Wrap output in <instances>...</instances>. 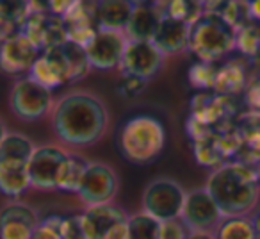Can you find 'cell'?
<instances>
[{
	"instance_id": "obj_27",
	"label": "cell",
	"mask_w": 260,
	"mask_h": 239,
	"mask_svg": "<svg viewBox=\"0 0 260 239\" xmlns=\"http://www.w3.org/2000/svg\"><path fill=\"white\" fill-rule=\"evenodd\" d=\"M194 157L198 161V164L207 168H219L223 166V161L226 159L223 152V146L219 141V132H214L212 136L202 139V141L194 143Z\"/></svg>"
},
{
	"instance_id": "obj_15",
	"label": "cell",
	"mask_w": 260,
	"mask_h": 239,
	"mask_svg": "<svg viewBox=\"0 0 260 239\" xmlns=\"http://www.w3.org/2000/svg\"><path fill=\"white\" fill-rule=\"evenodd\" d=\"M66 25L68 41L87 48V45L94 40L98 29L96 9L93 0H75L68 13L62 16Z\"/></svg>"
},
{
	"instance_id": "obj_5",
	"label": "cell",
	"mask_w": 260,
	"mask_h": 239,
	"mask_svg": "<svg viewBox=\"0 0 260 239\" xmlns=\"http://www.w3.org/2000/svg\"><path fill=\"white\" fill-rule=\"evenodd\" d=\"M185 198L187 193L177 181L160 177L146 186L143 193V211L159 221L177 220L182 216Z\"/></svg>"
},
{
	"instance_id": "obj_35",
	"label": "cell",
	"mask_w": 260,
	"mask_h": 239,
	"mask_svg": "<svg viewBox=\"0 0 260 239\" xmlns=\"http://www.w3.org/2000/svg\"><path fill=\"white\" fill-rule=\"evenodd\" d=\"M62 239H89L82 223V214H73L62 220L61 225Z\"/></svg>"
},
{
	"instance_id": "obj_2",
	"label": "cell",
	"mask_w": 260,
	"mask_h": 239,
	"mask_svg": "<svg viewBox=\"0 0 260 239\" xmlns=\"http://www.w3.org/2000/svg\"><path fill=\"white\" fill-rule=\"evenodd\" d=\"M205 189L219 205L224 218L248 216L255 213L260 198V181L256 170L244 163H224L207 178Z\"/></svg>"
},
{
	"instance_id": "obj_40",
	"label": "cell",
	"mask_w": 260,
	"mask_h": 239,
	"mask_svg": "<svg viewBox=\"0 0 260 239\" xmlns=\"http://www.w3.org/2000/svg\"><path fill=\"white\" fill-rule=\"evenodd\" d=\"M104 239H130V230H128V220L121 221V223L114 225L111 230L107 232Z\"/></svg>"
},
{
	"instance_id": "obj_24",
	"label": "cell",
	"mask_w": 260,
	"mask_h": 239,
	"mask_svg": "<svg viewBox=\"0 0 260 239\" xmlns=\"http://www.w3.org/2000/svg\"><path fill=\"white\" fill-rule=\"evenodd\" d=\"M89 164H91L89 161L84 159L79 154H68L64 164H62L61 175H59V182H57L59 191L79 193Z\"/></svg>"
},
{
	"instance_id": "obj_38",
	"label": "cell",
	"mask_w": 260,
	"mask_h": 239,
	"mask_svg": "<svg viewBox=\"0 0 260 239\" xmlns=\"http://www.w3.org/2000/svg\"><path fill=\"white\" fill-rule=\"evenodd\" d=\"M145 84H146V80L138 79V77L123 75V80H121V84H119V93L125 98L138 97V95L145 89Z\"/></svg>"
},
{
	"instance_id": "obj_28",
	"label": "cell",
	"mask_w": 260,
	"mask_h": 239,
	"mask_svg": "<svg viewBox=\"0 0 260 239\" xmlns=\"http://www.w3.org/2000/svg\"><path fill=\"white\" fill-rule=\"evenodd\" d=\"M203 15H205V9H203L200 0H168L166 9H164V16L184 22L191 27Z\"/></svg>"
},
{
	"instance_id": "obj_29",
	"label": "cell",
	"mask_w": 260,
	"mask_h": 239,
	"mask_svg": "<svg viewBox=\"0 0 260 239\" xmlns=\"http://www.w3.org/2000/svg\"><path fill=\"white\" fill-rule=\"evenodd\" d=\"M216 239H256L255 225L251 218L237 216V218H224L217 230L214 232Z\"/></svg>"
},
{
	"instance_id": "obj_36",
	"label": "cell",
	"mask_w": 260,
	"mask_h": 239,
	"mask_svg": "<svg viewBox=\"0 0 260 239\" xmlns=\"http://www.w3.org/2000/svg\"><path fill=\"white\" fill-rule=\"evenodd\" d=\"M64 218L61 216H50L41 221V225L36 228L32 239H62L61 235V225Z\"/></svg>"
},
{
	"instance_id": "obj_19",
	"label": "cell",
	"mask_w": 260,
	"mask_h": 239,
	"mask_svg": "<svg viewBox=\"0 0 260 239\" xmlns=\"http://www.w3.org/2000/svg\"><path fill=\"white\" fill-rule=\"evenodd\" d=\"M164 55H175L187 50L191 45V25L164 16L152 41Z\"/></svg>"
},
{
	"instance_id": "obj_11",
	"label": "cell",
	"mask_w": 260,
	"mask_h": 239,
	"mask_svg": "<svg viewBox=\"0 0 260 239\" xmlns=\"http://www.w3.org/2000/svg\"><path fill=\"white\" fill-rule=\"evenodd\" d=\"M130 40L121 31H98L94 40L87 45L86 52L91 68L112 70L121 66Z\"/></svg>"
},
{
	"instance_id": "obj_32",
	"label": "cell",
	"mask_w": 260,
	"mask_h": 239,
	"mask_svg": "<svg viewBox=\"0 0 260 239\" xmlns=\"http://www.w3.org/2000/svg\"><path fill=\"white\" fill-rule=\"evenodd\" d=\"M62 50L66 54V59H68L70 65V73H72V82H77L80 80L91 68L89 57H87V52L84 47L80 45H75L72 41H66L62 45Z\"/></svg>"
},
{
	"instance_id": "obj_7",
	"label": "cell",
	"mask_w": 260,
	"mask_h": 239,
	"mask_svg": "<svg viewBox=\"0 0 260 239\" xmlns=\"http://www.w3.org/2000/svg\"><path fill=\"white\" fill-rule=\"evenodd\" d=\"M180 220L191 230V234H210L212 230H217L221 221L224 220V214L221 213L210 193L203 188L187 193Z\"/></svg>"
},
{
	"instance_id": "obj_21",
	"label": "cell",
	"mask_w": 260,
	"mask_h": 239,
	"mask_svg": "<svg viewBox=\"0 0 260 239\" xmlns=\"http://www.w3.org/2000/svg\"><path fill=\"white\" fill-rule=\"evenodd\" d=\"M29 163L22 159H0V189L6 196L18 198L32 188Z\"/></svg>"
},
{
	"instance_id": "obj_39",
	"label": "cell",
	"mask_w": 260,
	"mask_h": 239,
	"mask_svg": "<svg viewBox=\"0 0 260 239\" xmlns=\"http://www.w3.org/2000/svg\"><path fill=\"white\" fill-rule=\"evenodd\" d=\"M246 102L255 112H260V77L248 84L246 87Z\"/></svg>"
},
{
	"instance_id": "obj_33",
	"label": "cell",
	"mask_w": 260,
	"mask_h": 239,
	"mask_svg": "<svg viewBox=\"0 0 260 239\" xmlns=\"http://www.w3.org/2000/svg\"><path fill=\"white\" fill-rule=\"evenodd\" d=\"M217 70L214 63L198 61L189 70V82L200 91H214V84L217 79Z\"/></svg>"
},
{
	"instance_id": "obj_23",
	"label": "cell",
	"mask_w": 260,
	"mask_h": 239,
	"mask_svg": "<svg viewBox=\"0 0 260 239\" xmlns=\"http://www.w3.org/2000/svg\"><path fill=\"white\" fill-rule=\"evenodd\" d=\"M248 87V75L242 63L230 61L217 70V79L214 84V93L217 95H235Z\"/></svg>"
},
{
	"instance_id": "obj_34",
	"label": "cell",
	"mask_w": 260,
	"mask_h": 239,
	"mask_svg": "<svg viewBox=\"0 0 260 239\" xmlns=\"http://www.w3.org/2000/svg\"><path fill=\"white\" fill-rule=\"evenodd\" d=\"M235 48L241 50L248 57H255L260 52V25L256 22L242 27L237 31V40H235Z\"/></svg>"
},
{
	"instance_id": "obj_3",
	"label": "cell",
	"mask_w": 260,
	"mask_h": 239,
	"mask_svg": "<svg viewBox=\"0 0 260 239\" xmlns=\"http://www.w3.org/2000/svg\"><path fill=\"white\" fill-rule=\"evenodd\" d=\"M166 145V131L159 120L139 114L126 120L118 134V148L132 164H150L160 156Z\"/></svg>"
},
{
	"instance_id": "obj_12",
	"label": "cell",
	"mask_w": 260,
	"mask_h": 239,
	"mask_svg": "<svg viewBox=\"0 0 260 239\" xmlns=\"http://www.w3.org/2000/svg\"><path fill=\"white\" fill-rule=\"evenodd\" d=\"M166 55L152 41H130L121 63L123 75L150 80L160 72Z\"/></svg>"
},
{
	"instance_id": "obj_6",
	"label": "cell",
	"mask_w": 260,
	"mask_h": 239,
	"mask_svg": "<svg viewBox=\"0 0 260 239\" xmlns=\"http://www.w3.org/2000/svg\"><path fill=\"white\" fill-rule=\"evenodd\" d=\"M11 109L23 122H38L52 107V91L38 84L32 77L22 79L13 86L9 97Z\"/></svg>"
},
{
	"instance_id": "obj_1",
	"label": "cell",
	"mask_w": 260,
	"mask_h": 239,
	"mask_svg": "<svg viewBox=\"0 0 260 239\" xmlns=\"http://www.w3.org/2000/svg\"><path fill=\"white\" fill-rule=\"evenodd\" d=\"M109 125L105 104L91 93H70L55 104L52 127L62 143L73 146H91L104 138Z\"/></svg>"
},
{
	"instance_id": "obj_41",
	"label": "cell",
	"mask_w": 260,
	"mask_h": 239,
	"mask_svg": "<svg viewBox=\"0 0 260 239\" xmlns=\"http://www.w3.org/2000/svg\"><path fill=\"white\" fill-rule=\"evenodd\" d=\"M205 13H219L226 0H200Z\"/></svg>"
},
{
	"instance_id": "obj_17",
	"label": "cell",
	"mask_w": 260,
	"mask_h": 239,
	"mask_svg": "<svg viewBox=\"0 0 260 239\" xmlns=\"http://www.w3.org/2000/svg\"><path fill=\"white\" fill-rule=\"evenodd\" d=\"M234 114V104L226 95H210L202 91L192 98L191 118L198 120L209 127H217Z\"/></svg>"
},
{
	"instance_id": "obj_13",
	"label": "cell",
	"mask_w": 260,
	"mask_h": 239,
	"mask_svg": "<svg viewBox=\"0 0 260 239\" xmlns=\"http://www.w3.org/2000/svg\"><path fill=\"white\" fill-rule=\"evenodd\" d=\"M40 225V214L29 203L8 202L2 207V213H0L2 239H32Z\"/></svg>"
},
{
	"instance_id": "obj_18",
	"label": "cell",
	"mask_w": 260,
	"mask_h": 239,
	"mask_svg": "<svg viewBox=\"0 0 260 239\" xmlns=\"http://www.w3.org/2000/svg\"><path fill=\"white\" fill-rule=\"evenodd\" d=\"M126 220H128V216L114 203L89 205L82 213V223L89 239H104L114 225Z\"/></svg>"
},
{
	"instance_id": "obj_9",
	"label": "cell",
	"mask_w": 260,
	"mask_h": 239,
	"mask_svg": "<svg viewBox=\"0 0 260 239\" xmlns=\"http://www.w3.org/2000/svg\"><path fill=\"white\" fill-rule=\"evenodd\" d=\"M118 175L109 164L91 163L77 195L86 207L100 205V203H111L118 195Z\"/></svg>"
},
{
	"instance_id": "obj_30",
	"label": "cell",
	"mask_w": 260,
	"mask_h": 239,
	"mask_svg": "<svg viewBox=\"0 0 260 239\" xmlns=\"http://www.w3.org/2000/svg\"><path fill=\"white\" fill-rule=\"evenodd\" d=\"M128 230L130 239H160L162 221L141 211L128 216Z\"/></svg>"
},
{
	"instance_id": "obj_31",
	"label": "cell",
	"mask_w": 260,
	"mask_h": 239,
	"mask_svg": "<svg viewBox=\"0 0 260 239\" xmlns=\"http://www.w3.org/2000/svg\"><path fill=\"white\" fill-rule=\"evenodd\" d=\"M219 15L223 16L235 31L253 23L251 4H249V0H226L224 6L221 8Z\"/></svg>"
},
{
	"instance_id": "obj_4",
	"label": "cell",
	"mask_w": 260,
	"mask_h": 239,
	"mask_svg": "<svg viewBox=\"0 0 260 239\" xmlns=\"http://www.w3.org/2000/svg\"><path fill=\"white\" fill-rule=\"evenodd\" d=\"M235 40H237V31L219 13H205L191 27L189 50L200 61L214 63L234 50Z\"/></svg>"
},
{
	"instance_id": "obj_14",
	"label": "cell",
	"mask_w": 260,
	"mask_h": 239,
	"mask_svg": "<svg viewBox=\"0 0 260 239\" xmlns=\"http://www.w3.org/2000/svg\"><path fill=\"white\" fill-rule=\"evenodd\" d=\"M29 77H32L38 84H41L50 91L72 82L70 65L64 50H62V45L41 52V55L30 70Z\"/></svg>"
},
{
	"instance_id": "obj_42",
	"label": "cell",
	"mask_w": 260,
	"mask_h": 239,
	"mask_svg": "<svg viewBox=\"0 0 260 239\" xmlns=\"http://www.w3.org/2000/svg\"><path fill=\"white\" fill-rule=\"evenodd\" d=\"M249 4H251L253 22L260 23V0H249Z\"/></svg>"
},
{
	"instance_id": "obj_16",
	"label": "cell",
	"mask_w": 260,
	"mask_h": 239,
	"mask_svg": "<svg viewBox=\"0 0 260 239\" xmlns=\"http://www.w3.org/2000/svg\"><path fill=\"white\" fill-rule=\"evenodd\" d=\"M40 55L41 52L22 33H16L2 40L0 65L6 73H11V75H20L25 72L30 73Z\"/></svg>"
},
{
	"instance_id": "obj_45",
	"label": "cell",
	"mask_w": 260,
	"mask_h": 239,
	"mask_svg": "<svg viewBox=\"0 0 260 239\" xmlns=\"http://www.w3.org/2000/svg\"><path fill=\"white\" fill-rule=\"evenodd\" d=\"M255 170H256V175H258V181H260V163L255 166Z\"/></svg>"
},
{
	"instance_id": "obj_25",
	"label": "cell",
	"mask_w": 260,
	"mask_h": 239,
	"mask_svg": "<svg viewBox=\"0 0 260 239\" xmlns=\"http://www.w3.org/2000/svg\"><path fill=\"white\" fill-rule=\"evenodd\" d=\"M32 13L30 0H0V20H2V40L20 33V27Z\"/></svg>"
},
{
	"instance_id": "obj_43",
	"label": "cell",
	"mask_w": 260,
	"mask_h": 239,
	"mask_svg": "<svg viewBox=\"0 0 260 239\" xmlns=\"http://www.w3.org/2000/svg\"><path fill=\"white\" fill-rule=\"evenodd\" d=\"M251 221L255 225V232H256V239H260V209H256L251 216Z\"/></svg>"
},
{
	"instance_id": "obj_10",
	"label": "cell",
	"mask_w": 260,
	"mask_h": 239,
	"mask_svg": "<svg viewBox=\"0 0 260 239\" xmlns=\"http://www.w3.org/2000/svg\"><path fill=\"white\" fill-rule=\"evenodd\" d=\"M68 152L55 145L38 146L29 163L32 188L40 191H54L57 189L59 175L64 164Z\"/></svg>"
},
{
	"instance_id": "obj_20",
	"label": "cell",
	"mask_w": 260,
	"mask_h": 239,
	"mask_svg": "<svg viewBox=\"0 0 260 239\" xmlns=\"http://www.w3.org/2000/svg\"><path fill=\"white\" fill-rule=\"evenodd\" d=\"M94 9L98 29L125 33L136 11V4L132 0H94Z\"/></svg>"
},
{
	"instance_id": "obj_37",
	"label": "cell",
	"mask_w": 260,
	"mask_h": 239,
	"mask_svg": "<svg viewBox=\"0 0 260 239\" xmlns=\"http://www.w3.org/2000/svg\"><path fill=\"white\" fill-rule=\"evenodd\" d=\"M191 230L185 227V223L177 218V220L162 221V230H160V239H191Z\"/></svg>"
},
{
	"instance_id": "obj_22",
	"label": "cell",
	"mask_w": 260,
	"mask_h": 239,
	"mask_svg": "<svg viewBox=\"0 0 260 239\" xmlns=\"http://www.w3.org/2000/svg\"><path fill=\"white\" fill-rule=\"evenodd\" d=\"M164 13H160L155 6H136V11L130 18L125 34L130 41H153L159 29Z\"/></svg>"
},
{
	"instance_id": "obj_8",
	"label": "cell",
	"mask_w": 260,
	"mask_h": 239,
	"mask_svg": "<svg viewBox=\"0 0 260 239\" xmlns=\"http://www.w3.org/2000/svg\"><path fill=\"white\" fill-rule=\"evenodd\" d=\"M20 33L40 52L61 47L68 41L64 20L50 13H30L20 27Z\"/></svg>"
},
{
	"instance_id": "obj_44",
	"label": "cell",
	"mask_w": 260,
	"mask_h": 239,
	"mask_svg": "<svg viewBox=\"0 0 260 239\" xmlns=\"http://www.w3.org/2000/svg\"><path fill=\"white\" fill-rule=\"evenodd\" d=\"M132 2H134L136 6H143V4H146L148 0H132Z\"/></svg>"
},
{
	"instance_id": "obj_26",
	"label": "cell",
	"mask_w": 260,
	"mask_h": 239,
	"mask_svg": "<svg viewBox=\"0 0 260 239\" xmlns=\"http://www.w3.org/2000/svg\"><path fill=\"white\" fill-rule=\"evenodd\" d=\"M36 146L27 136L18 132H4L0 143V159H22L30 161Z\"/></svg>"
}]
</instances>
